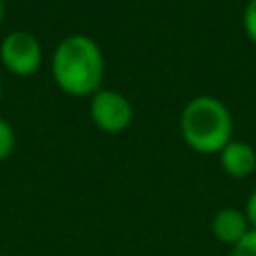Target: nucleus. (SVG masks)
Instances as JSON below:
<instances>
[{"instance_id": "2", "label": "nucleus", "mask_w": 256, "mask_h": 256, "mask_svg": "<svg viewBox=\"0 0 256 256\" xmlns=\"http://www.w3.org/2000/svg\"><path fill=\"white\" fill-rule=\"evenodd\" d=\"M180 132L186 146H191L196 153H220L232 142L234 132L232 112L220 99L212 94L194 97L182 108Z\"/></svg>"}, {"instance_id": "12", "label": "nucleus", "mask_w": 256, "mask_h": 256, "mask_svg": "<svg viewBox=\"0 0 256 256\" xmlns=\"http://www.w3.org/2000/svg\"><path fill=\"white\" fill-rule=\"evenodd\" d=\"M0 94H2V86H0Z\"/></svg>"}, {"instance_id": "8", "label": "nucleus", "mask_w": 256, "mask_h": 256, "mask_svg": "<svg viewBox=\"0 0 256 256\" xmlns=\"http://www.w3.org/2000/svg\"><path fill=\"white\" fill-rule=\"evenodd\" d=\"M230 256H256V230H250V234L232 248Z\"/></svg>"}, {"instance_id": "4", "label": "nucleus", "mask_w": 256, "mask_h": 256, "mask_svg": "<svg viewBox=\"0 0 256 256\" xmlns=\"http://www.w3.org/2000/svg\"><path fill=\"white\" fill-rule=\"evenodd\" d=\"M90 117L104 132H122L132 122V106L122 92L97 90L90 102Z\"/></svg>"}, {"instance_id": "11", "label": "nucleus", "mask_w": 256, "mask_h": 256, "mask_svg": "<svg viewBox=\"0 0 256 256\" xmlns=\"http://www.w3.org/2000/svg\"><path fill=\"white\" fill-rule=\"evenodd\" d=\"M2 20H4V2L0 0V25H2Z\"/></svg>"}, {"instance_id": "1", "label": "nucleus", "mask_w": 256, "mask_h": 256, "mask_svg": "<svg viewBox=\"0 0 256 256\" xmlns=\"http://www.w3.org/2000/svg\"><path fill=\"white\" fill-rule=\"evenodd\" d=\"M52 76L63 92L72 97H92L102 90L104 54L86 34H72L58 43L52 56Z\"/></svg>"}, {"instance_id": "6", "label": "nucleus", "mask_w": 256, "mask_h": 256, "mask_svg": "<svg viewBox=\"0 0 256 256\" xmlns=\"http://www.w3.org/2000/svg\"><path fill=\"white\" fill-rule=\"evenodd\" d=\"M220 164L227 176L232 178H248L256 168V150L248 142L232 140L225 148L220 150Z\"/></svg>"}, {"instance_id": "3", "label": "nucleus", "mask_w": 256, "mask_h": 256, "mask_svg": "<svg viewBox=\"0 0 256 256\" xmlns=\"http://www.w3.org/2000/svg\"><path fill=\"white\" fill-rule=\"evenodd\" d=\"M40 43L32 32H12L0 45V61L16 76H32L40 68Z\"/></svg>"}, {"instance_id": "7", "label": "nucleus", "mask_w": 256, "mask_h": 256, "mask_svg": "<svg viewBox=\"0 0 256 256\" xmlns=\"http://www.w3.org/2000/svg\"><path fill=\"white\" fill-rule=\"evenodd\" d=\"M14 146H16V135H14V128L9 126L7 120L0 117V162L7 160L14 153Z\"/></svg>"}, {"instance_id": "9", "label": "nucleus", "mask_w": 256, "mask_h": 256, "mask_svg": "<svg viewBox=\"0 0 256 256\" xmlns=\"http://www.w3.org/2000/svg\"><path fill=\"white\" fill-rule=\"evenodd\" d=\"M243 27H245L248 38L256 43V0H250L248 7H245V12H243Z\"/></svg>"}, {"instance_id": "10", "label": "nucleus", "mask_w": 256, "mask_h": 256, "mask_svg": "<svg viewBox=\"0 0 256 256\" xmlns=\"http://www.w3.org/2000/svg\"><path fill=\"white\" fill-rule=\"evenodd\" d=\"M245 216H248V220H250V227L252 230H256V189L252 191V196L248 198V202H245Z\"/></svg>"}, {"instance_id": "5", "label": "nucleus", "mask_w": 256, "mask_h": 256, "mask_svg": "<svg viewBox=\"0 0 256 256\" xmlns=\"http://www.w3.org/2000/svg\"><path fill=\"white\" fill-rule=\"evenodd\" d=\"M250 220L245 216V212L234 207H225L212 218V234L216 236L220 243L234 248L236 243L245 238L250 234Z\"/></svg>"}]
</instances>
